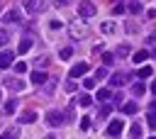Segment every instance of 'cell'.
I'll return each mask as SVG.
<instances>
[{"mask_svg":"<svg viewBox=\"0 0 156 139\" xmlns=\"http://www.w3.org/2000/svg\"><path fill=\"white\" fill-rule=\"evenodd\" d=\"M68 32H71V37H73V39H85L90 29H88L85 20H83V17H78L76 22H71V24H68Z\"/></svg>","mask_w":156,"mask_h":139,"instance_id":"1","label":"cell"},{"mask_svg":"<svg viewBox=\"0 0 156 139\" xmlns=\"http://www.w3.org/2000/svg\"><path fill=\"white\" fill-rule=\"evenodd\" d=\"M44 0H22V10L27 12V15H39V12H44Z\"/></svg>","mask_w":156,"mask_h":139,"instance_id":"2","label":"cell"},{"mask_svg":"<svg viewBox=\"0 0 156 139\" xmlns=\"http://www.w3.org/2000/svg\"><path fill=\"white\" fill-rule=\"evenodd\" d=\"M95 12H98V7H95V2H90V0H83V2L78 5V17H83V20L93 17Z\"/></svg>","mask_w":156,"mask_h":139,"instance_id":"3","label":"cell"},{"mask_svg":"<svg viewBox=\"0 0 156 139\" xmlns=\"http://www.w3.org/2000/svg\"><path fill=\"white\" fill-rule=\"evenodd\" d=\"M46 124H49V127L63 124V112H61V110H49V112H46Z\"/></svg>","mask_w":156,"mask_h":139,"instance_id":"4","label":"cell"},{"mask_svg":"<svg viewBox=\"0 0 156 139\" xmlns=\"http://www.w3.org/2000/svg\"><path fill=\"white\" fill-rule=\"evenodd\" d=\"M15 22H22V12L20 10H7L2 15V24H15Z\"/></svg>","mask_w":156,"mask_h":139,"instance_id":"5","label":"cell"},{"mask_svg":"<svg viewBox=\"0 0 156 139\" xmlns=\"http://www.w3.org/2000/svg\"><path fill=\"white\" fill-rule=\"evenodd\" d=\"M12 59H15V54H12L10 49H2V51H0V71L10 68V66H12Z\"/></svg>","mask_w":156,"mask_h":139,"instance_id":"6","label":"cell"},{"mask_svg":"<svg viewBox=\"0 0 156 139\" xmlns=\"http://www.w3.org/2000/svg\"><path fill=\"white\" fill-rule=\"evenodd\" d=\"M132 78V73H115L112 78H110V85H115V88H122L127 80Z\"/></svg>","mask_w":156,"mask_h":139,"instance_id":"7","label":"cell"},{"mask_svg":"<svg viewBox=\"0 0 156 139\" xmlns=\"http://www.w3.org/2000/svg\"><path fill=\"white\" fill-rule=\"evenodd\" d=\"M122 129H124V122H122V119H112V122L107 124V134H110V137L122 134Z\"/></svg>","mask_w":156,"mask_h":139,"instance_id":"8","label":"cell"},{"mask_svg":"<svg viewBox=\"0 0 156 139\" xmlns=\"http://www.w3.org/2000/svg\"><path fill=\"white\" fill-rule=\"evenodd\" d=\"M85 73H88V63H85V61H80V63H76V66L71 68V78H73V80H76L78 76H85Z\"/></svg>","mask_w":156,"mask_h":139,"instance_id":"9","label":"cell"},{"mask_svg":"<svg viewBox=\"0 0 156 139\" xmlns=\"http://www.w3.org/2000/svg\"><path fill=\"white\" fill-rule=\"evenodd\" d=\"M46 80H49V76H46L44 71H34V73H32V83H34V85H39V88H41Z\"/></svg>","mask_w":156,"mask_h":139,"instance_id":"10","label":"cell"},{"mask_svg":"<svg viewBox=\"0 0 156 139\" xmlns=\"http://www.w3.org/2000/svg\"><path fill=\"white\" fill-rule=\"evenodd\" d=\"M117 29H119V27H117L112 20H107V22H102V24H100V32H102V34H115Z\"/></svg>","mask_w":156,"mask_h":139,"instance_id":"11","label":"cell"},{"mask_svg":"<svg viewBox=\"0 0 156 139\" xmlns=\"http://www.w3.org/2000/svg\"><path fill=\"white\" fill-rule=\"evenodd\" d=\"M29 49H32V37H22V39H20V46H17V51H20V54H27Z\"/></svg>","mask_w":156,"mask_h":139,"instance_id":"12","label":"cell"},{"mask_svg":"<svg viewBox=\"0 0 156 139\" xmlns=\"http://www.w3.org/2000/svg\"><path fill=\"white\" fill-rule=\"evenodd\" d=\"M5 85H7V88H10L12 93H20V90L24 88V83H20L17 78H10V80H5Z\"/></svg>","mask_w":156,"mask_h":139,"instance_id":"13","label":"cell"},{"mask_svg":"<svg viewBox=\"0 0 156 139\" xmlns=\"http://www.w3.org/2000/svg\"><path fill=\"white\" fill-rule=\"evenodd\" d=\"M41 90H44V95H54V90H56V78H49Z\"/></svg>","mask_w":156,"mask_h":139,"instance_id":"14","label":"cell"},{"mask_svg":"<svg viewBox=\"0 0 156 139\" xmlns=\"http://www.w3.org/2000/svg\"><path fill=\"white\" fill-rule=\"evenodd\" d=\"M15 110H17V100H15V98H10V100L5 102V107H2V112H5V115H12Z\"/></svg>","mask_w":156,"mask_h":139,"instance_id":"15","label":"cell"},{"mask_svg":"<svg viewBox=\"0 0 156 139\" xmlns=\"http://www.w3.org/2000/svg\"><path fill=\"white\" fill-rule=\"evenodd\" d=\"M34 119H37V112L34 110H24L20 115V122H34Z\"/></svg>","mask_w":156,"mask_h":139,"instance_id":"16","label":"cell"},{"mask_svg":"<svg viewBox=\"0 0 156 139\" xmlns=\"http://www.w3.org/2000/svg\"><path fill=\"white\" fill-rule=\"evenodd\" d=\"M136 110H139L136 102H124V105H122V112H124V115H134Z\"/></svg>","mask_w":156,"mask_h":139,"instance_id":"17","label":"cell"},{"mask_svg":"<svg viewBox=\"0 0 156 139\" xmlns=\"http://www.w3.org/2000/svg\"><path fill=\"white\" fill-rule=\"evenodd\" d=\"M20 137V132H17V127H12V129H5L2 134H0V139H17Z\"/></svg>","mask_w":156,"mask_h":139,"instance_id":"18","label":"cell"},{"mask_svg":"<svg viewBox=\"0 0 156 139\" xmlns=\"http://www.w3.org/2000/svg\"><path fill=\"white\" fill-rule=\"evenodd\" d=\"M127 12H132V15H139V12H141V2H139V0L129 2V5H127Z\"/></svg>","mask_w":156,"mask_h":139,"instance_id":"19","label":"cell"},{"mask_svg":"<svg viewBox=\"0 0 156 139\" xmlns=\"http://www.w3.org/2000/svg\"><path fill=\"white\" fill-rule=\"evenodd\" d=\"M124 12H127V5H124L122 0H117L115 7H112V15H124Z\"/></svg>","mask_w":156,"mask_h":139,"instance_id":"20","label":"cell"},{"mask_svg":"<svg viewBox=\"0 0 156 139\" xmlns=\"http://www.w3.org/2000/svg\"><path fill=\"white\" fill-rule=\"evenodd\" d=\"M132 59H134V63H141V61H146V59H149V51H144V49H139V51H136V54H134Z\"/></svg>","mask_w":156,"mask_h":139,"instance_id":"21","label":"cell"},{"mask_svg":"<svg viewBox=\"0 0 156 139\" xmlns=\"http://www.w3.org/2000/svg\"><path fill=\"white\" fill-rule=\"evenodd\" d=\"M93 100H90V95L88 93H83V95H78V100H76V105H80V107H88Z\"/></svg>","mask_w":156,"mask_h":139,"instance_id":"22","label":"cell"},{"mask_svg":"<svg viewBox=\"0 0 156 139\" xmlns=\"http://www.w3.org/2000/svg\"><path fill=\"white\" fill-rule=\"evenodd\" d=\"M144 90H146V85H144V83H134V88H132V93H134L136 98H141V95H144Z\"/></svg>","mask_w":156,"mask_h":139,"instance_id":"23","label":"cell"},{"mask_svg":"<svg viewBox=\"0 0 156 139\" xmlns=\"http://www.w3.org/2000/svg\"><path fill=\"white\" fill-rule=\"evenodd\" d=\"M110 98H112V93H110L107 88H100V90H98V100H110Z\"/></svg>","mask_w":156,"mask_h":139,"instance_id":"24","label":"cell"},{"mask_svg":"<svg viewBox=\"0 0 156 139\" xmlns=\"http://www.w3.org/2000/svg\"><path fill=\"white\" fill-rule=\"evenodd\" d=\"M71 56H73V49H71V46H63V49H61V59H63V61H68Z\"/></svg>","mask_w":156,"mask_h":139,"instance_id":"25","label":"cell"},{"mask_svg":"<svg viewBox=\"0 0 156 139\" xmlns=\"http://www.w3.org/2000/svg\"><path fill=\"white\" fill-rule=\"evenodd\" d=\"M154 71H151V66H144V68H139V78H149Z\"/></svg>","mask_w":156,"mask_h":139,"instance_id":"26","label":"cell"},{"mask_svg":"<svg viewBox=\"0 0 156 139\" xmlns=\"http://www.w3.org/2000/svg\"><path fill=\"white\" fill-rule=\"evenodd\" d=\"M83 88L85 90H93L95 88V78H83Z\"/></svg>","mask_w":156,"mask_h":139,"instance_id":"27","label":"cell"},{"mask_svg":"<svg viewBox=\"0 0 156 139\" xmlns=\"http://www.w3.org/2000/svg\"><path fill=\"white\" fill-rule=\"evenodd\" d=\"M139 137H141V124L136 122V124L132 127V139H139Z\"/></svg>","mask_w":156,"mask_h":139,"instance_id":"28","label":"cell"},{"mask_svg":"<svg viewBox=\"0 0 156 139\" xmlns=\"http://www.w3.org/2000/svg\"><path fill=\"white\" fill-rule=\"evenodd\" d=\"M127 54H129V46H127V44H122V46L117 49V56L122 59V56H127Z\"/></svg>","mask_w":156,"mask_h":139,"instance_id":"29","label":"cell"},{"mask_svg":"<svg viewBox=\"0 0 156 139\" xmlns=\"http://www.w3.org/2000/svg\"><path fill=\"white\" fill-rule=\"evenodd\" d=\"M102 63H105V66L115 63V56H112V54H102Z\"/></svg>","mask_w":156,"mask_h":139,"instance_id":"30","label":"cell"},{"mask_svg":"<svg viewBox=\"0 0 156 139\" xmlns=\"http://www.w3.org/2000/svg\"><path fill=\"white\" fill-rule=\"evenodd\" d=\"M34 66H37V68H39V71H41V68H44V66H46V56H39V59H37V61H34Z\"/></svg>","mask_w":156,"mask_h":139,"instance_id":"31","label":"cell"},{"mask_svg":"<svg viewBox=\"0 0 156 139\" xmlns=\"http://www.w3.org/2000/svg\"><path fill=\"white\" fill-rule=\"evenodd\" d=\"M76 88H78V83H76V80L71 78V80L66 83V90H68V93H76Z\"/></svg>","mask_w":156,"mask_h":139,"instance_id":"32","label":"cell"},{"mask_svg":"<svg viewBox=\"0 0 156 139\" xmlns=\"http://www.w3.org/2000/svg\"><path fill=\"white\" fill-rule=\"evenodd\" d=\"M110 115V105H102L100 110H98V117H107Z\"/></svg>","mask_w":156,"mask_h":139,"instance_id":"33","label":"cell"},{"mask_svg":"<svg viewBox=\"0 0 156 139\" xmlns=\"http://www.w3.org/2000/svg\"><path fill=\"white\" fill-rule=\"evenodd\" d=\"M146 122H149L151 127H156V112H154V110H151V112L146 115Z\"/></svg>","mask_w":156,"mask_h":139,"instance_id":"34","label":"cell"},{"mask_svg":"<svg viewBox=\"0 0 156 139\" xmlns=\"http://www.w3.org/2000/svg\"><path fill=\"white\" fill-rule=\"evenodd\" d=\"M7 39H10V34H7L5 29H0V46H5V44H7Z\"/></svg>","mask_w":156,"mask_h":139,"instance_id":"35","label":"cell"},{"mask_svg":"<svg viewBox=\"0 0 156 139\" xmlns=\"http://www.w3.org/2000/svg\"><path fill=\"white\" fill-rule=\"evenodd\" d=\"M15 71H17V73H24V71H27V63H24V61L15 63Z\"/></svg>","mask_w":156,"mask_h":139,"instance_id":"36","label":"cell"},{"mask_svg":"<svg viewBox=\"0 0 156 139\" xmlns=\"http://www.w3.org/2000/svg\"><path fill=\"white\" fill-rule=\"evenodd\" d=\"M95 78H98V80H100V78H107V68H98V71H95Z\"/></svg>","mask_w":156,"mask_h":139,"instance_id":"37","label":"cell"},{"mask_svg":"<svg viewBox=\"0 0 156 139\" xmlns=\"http://www.w3.org/2000/svg\"><path fill=\"white\" fill-rule=\"evenodd\" d=\"M63 119H73V107H66V112H63Z\"/></svg>","mask_w":156,"mask_h":139,"instance_id":"38","label":"cell"},{"mask_svg":"<svg viewBox=\"0 0 156 139\" xmlns=\"http://www.w3.org/2000/svg\"><path fill=\"white\" fill-rule=\"evenodd\" d=\"M88 127H90V117H83L80 119V129H88Z\"/></svg>","mask_w":156,"mask_h":139,"instance_id":"39","label":"cell"},{"mask_svg":"<svg viewBox=\"0 0 156 139\" xmlns=\"http://www.w3.org/2000/svg\"><path fill=\"white\" fill-rule=\"evenodd\" d=\"M112 100H115V102H117V105H119V102H122V100H124V98H122V93H115V95H112Z\"/></svg>","mask_w":156,"mask_h":139,"instance_id":"40","label":"cell"},{"mask_svg":"<svg viewBox=\"0 0 156 139\" xmlns=\"http://www.w3.org/2000/svg\"><path fill=\"white\" fill-rule=\"evenodd\" d=\"M49 24H51V29H58V27H61V22H58V20H51Z\"/></svg>","mask_w":156,"mask_h":139,"instance_id":"41","label":"cell"},{"mask_svg":"<svg viewBox=\"0 0 156 139\" xmlns=\"http://www.w3.org/2000/svg\"><path fill=\"white\" fill-rule=\"evenodd\" d=\"M68 2H71V0H56V7H66Z\"/></svg>","mask_w":156,"mask_h":139,"instance_id":"42","label":"cell"},{"mask_svg":"<svg viewBox=\"0 0 156 139\" xmlns=\"http://www.w3.org/2000/svg\"><path fill=\"white\" fill-rule=\"evenodd\" d=\"M151 93H154V95H156V80H154V83H151Z\"/></svg>","mask_w":156,"mask_h":139,"instance_id":"43","label":"cell"},{"mask_svg":"<svg viewBox=\"0 0 156 139\" xmlns=\"http://www.w3.org/2000/svg\"><path fill=\"white\" fill-rule=\"evenodd\" d=\"M44 139H58V137H54V134H46V137H44Z\"/></svg>","mask_w":156,"mask_h":139,"instance_id":"44","label":"cell"},{"mask_svg":"<svg viewBox=\"0 0 156 139\" xmlns=\"http://www.w3.org/2000/svg\"><path fill=\"white\" fill-rule=\"evenodd\" d=\"M151 110H154V112H156V100H154V102H151Z\"/></svg>","mask_w":156,"mask_h":139,"instance_id":"45","label":"cell"},{"mask_svg":"<svg viewBox=\"0 0 156 139\" xmlns=\"http://www.w3.org/2000/svg\"><path fill=\"white\" fill-rule=\"evenodd\" d=\"M0 100H2V90H0Z\"/></svg>","mask_w":156,"mask_h":139,"instance_id":"46","label":"cell"},{"mask_svg":"<svg viewBox=\"0 0 156 139\" xmlns=\"http://www.w3.org/2000/svg\"><path fill=\"white\" fill-rule=\"evenodd\" d=\"M151 139H156V137H151Z\"/></svg>","mask_w":156,"mask_h":139,"instance_id":"47","label":"cell"},{"mask_svg":"<svg viewBox=\"0 0 156 139\" xmlns=\"http://www.w3.org/2000/svg\"><path fill=\"white\" fill-rule=\"evenodd\" d=\"M0 2H2V0H0Z\"/></svg>","mask_w":156,"mask_h":139,"instance_id":"48","label":"cell"}]
</instances>
